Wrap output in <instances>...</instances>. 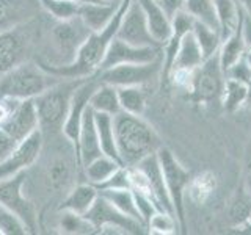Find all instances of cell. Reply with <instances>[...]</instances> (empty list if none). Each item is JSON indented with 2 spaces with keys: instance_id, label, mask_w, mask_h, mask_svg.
I'll return each mask as SVG.
<instances>
[{
  "instance_id": "50",
  "label": "cell",
  "mask_w": 251,
  "mask_h": 235,
  "mask_svg": "<svg viewBox=\"0 0 251 235\" xmlns=\"http://www.w3.org/2000/svg\"><path fill=\"white\" fill-rule=\"evenodd\" d=\"M245 188H247V193L251 196V174L247 177V182H245Z\"/></svg>"
},
{
  "instance_id": "6",
  "label": "cell",
  "mask_w": 251,
  "mask_h": 235,
  "mask_svg": "<svg viewBox=\"0 0 251 235\" xmlns=\"http://www.w3.org/2000/svg\"><path fill=\"white\" fill-rule=\"evenodd\" d=\"M163 57L151 63H132V65H120L96 72L99 82L120 86H145L162 75Z\"/></svg>"
},
{
  "instance_id": "35",
  "label": "cell",
  "mask_w": 251,
  "mask_h": 235,
  "mask_svg": "<svg viewBox=\"0 0 251 235\" xmlns=\"http://www.w3.org/2000/svg\"><path fill=\"white\" fill-rule=\"evenodd\" d=\"M39 5L53 21H68L75 18L80 6V3L73 0H39Z\"/></svg>"
},
{
  "instance_id": "18",
  "label": "cell",
  "mask_w": 251,
  "mask_h": 235,
  "mask_svg": "<svg viewBox=\"0 0 251 235\" xmlns=\"http://www.w3.org/2000/svg\"><path fill=\"white\" fill-rule=\"evenodd\" d=\"M135 166H138L148 177L151 194H152V198L157 204V207H159V210L170 212V213L175 215V209H173L170 193L167 190V185H165L160 163H159V159H157V152L146 157V159H143L138 164H135Z\"/></svg>"
},
{
  "instance_id": "17",
  "label": "cell",
  "mask_w": 251,
  "mask_h": 235,
  "mask_svg": "<svg viewBox=\"0 0 251 235\" xmlns=\"http://www.w3.org/2000/svg\"><path fill=\"white\" fill-rule=\"evenodd\" d=\"M39 10V0H0V31L36 19Z\"/></svg>"
},
{
  "instance_id": "9",
  "label": "cell",
  "mask_w": 251,
  "mask_h": 235,
  "mask_svg": "<svg viewBox=\"0 0 251 235\" xmlns=\"http://www.w3.org/2000/svg\"><path fill=\"white\" fill-rule=\"evenodd\" d=\"M99 83L100 82L96 74L83 78L80 85L75 88V91L73 94V99H71L66 119H65V124H63V129H61V135L66 138V141L71 146H73L74 152L77 147V138H78V132H80V125L83 121V115L86 112V108L90 107V99Z\"/></svg>"
},
{
  "instance_id": "38",
  "label": "cell",
  "mask_w": 251,
  "mask_h": 235,
  "mask_svg": "<svg viewBox=\"0 0 251 235\" xmlns=\"http://www.w3.org/2000/svg\"><path fill=\"white\" fill-rule=\"evenodd\" d=\"M0 234L2 235H25L31 234L22 219L0 204Z\"/></svg>"
},
{
  "instance_id": "20",
  "label": "cell",
  "mask_w": 251,
  "mask_h": 235,
  "mask_svg": "<svg viewBox=\"0 0 251 235\" xmlns=\"http://www.w3.org/2000/svg\"><path fill=\"white\" fill-rule=\"evenodd\" d=\"M121 3V2H120ZM116 2H86L78 6V18L91 31L104 30L118 11Z\"/></svg>"
},
{
  "instance_id": "23",
  "label": "cell",
  "mask_w": 251,
  "mask_h": 235,
  "mask_svg": "<svg viewBox=\"0 0 251 235\" xmlns=\"http://www.w3.org/2000/svg\"><path fill=\"white\" fill-rule=\"evenodd\" d=\"M217 190V176L212 171H202L190 179L185 196L195 206H204Z\"/></svg>"
},
{
  "instance_id": "37",
  "label": "cell",
  "mask_w": 251,
  "mask_h": 235,
  "mask_svg": "<svg viewBox=\"0 0 251 235\" xmlns=\"http://www.w3.org/2000/svg\"><path fill=\"white\" fill-rule=\"evenodd\" d=\"M60 229L65 234H94L96 232V227H94L85 216L73 213V212H69V210H61Z\"/></svg>"
},
{
  "instance_id": "26",
  "label": "cell",
  "mask_w": 251,
  "mask_h": 235,
  "mask_svg": "<svg viewBox=\"0 0 251 235\" xmlns=\"http://www.w3.org/2000/svg\"><path fill=\"white\" fill-rule=\"evenodd\" d=\"M121 166H123L121 162H118L105 154H100L96 159H93L88 164H85L83 172L90 184L99 187L112 177Z\"/></svg>"
},
{
  "instance_id": "3",
  "label": "cell",
  "mask_w": 251,
  "mask_h": 235,
  "mask_svg": "<svg viewBox=\"0 0 251 235\" xmlns=\"http://www.w3.org/2000/svg\"><path fill=\"white\" fill-rule=\"evenodd\" d=\"M63 78L46 70L38 61L25 60L0 77V97L35 99Z\"/></svg>"
},
{
  "instance_id": "15",
  "label": "cell",
  "mask_w": 251,
  "mask_h": 235,
  "mask_svg": "<svg viewBox=\"0 0 251 235\" xmlns=\"http://www.w3.org/2000/svg\"><path fill=\"white\" fill-rule=\"evenodd\" d=\"M2 129L18 144L25 138H28L31 133L39 130V119H38L35 100L33 99L21 100L11 118L2 125Z\"/></svg>"
},
{
  "instance_id": "44",
  "label": "cell",
  "mask_w": 251,
  "mask_h": 235,
  "mask_svg": "<svg viewBox=\"0 0 251 235\" xmlns=\"http://www.w3.org/2000/svg\"><path fill=\"white\" fill-rule=\"evenodd\" d=\"M159 2L163 6V10L167 11L171 16V18H173V16H175L177 11L184 10L185 0H159Z\"/></svg>"
},
{
  "instance_id": "30",
  "label": "cell",
  "mask_w": 251,
  "mask_h": 235,
  "mask_svg": "<svg viewBox=\"0 0 251 235\" xmlns=\"http://www.w3.org/2000/svg\"><path fill=\"white\" fill-rule=\"evenodd\" d=\"M192 33H193L195 39L198 41V44L201 47L204 60L212 57V55L218 52L220 44H222V33H220V30L207 25V24L195 21Z\"/></svg>"
},
{
  "instance_id": "42",
  "label": "cell",
  "mask_w": 251,
  "mask_h": 235,
  "mask_svg": "<svg viewBox=\"0 0 251 235\" xmlns=\"http://www.w3.org/2000/svg\"><path fill=\"white\" fill-rule=\"evenodd\" d=\"M19 102L21 100L13 97H0V127L11 118L16 107L19 105Z\"/></svg>"
},
{
  "instance_id": "40",
  "label": "cell",
  "mask_w": 251,
  "mask_h": 235,
  "mask_svg": "<svg viewBox=\"0 0 251 235\" xmlns=\"http://www.w3.org/2000/svg\"><path fill=\"white\" fill-rule=\"evenodd\" d=\"M195 72L196 69H173L170 72L168 82L173 83L177 90L188 91L192 94L193 83H195Z\"/></svg>"
},
{
  "instance_id": "41",
  "label": "cell",
  "mask_w": 251,
  "mask_h": 235,
  "mask_svg": "<svg viewBox=\"0 0 251 235\" xmlns=\"http://www.w3.org/2000/svg\"><path fill=\"white\" fill-rule=\"evenodd\" d=\"M225 75L227 78H234V80H239L242 83H248L250 77H251V66L248 65L245 57H243L237 63H234V65L225 72Z\"/></svg>"
},
{
  "instance_id": "31",
  "label": "cell",
  "mask_w": 251,
  "mask_h": 235,
  "mask_svg": "<svg viewBox=\"0 0 251 235\" xmlns=\"http://www.w3.org/2000/svg\"><path fill=\"white\" fill-rule=\"evenodd\" d=\"M121 112L129 115L143 116L146 110V96L143 86H120L118 88Z\"/></svg>"
},
{
  "instance_id": "45",
  "label": "cell",
  "mask_w": 251,
  "mask_h": 235,
  "mask_svg": "<svg viewBox=\"0 0 251 235\" xmlns=\"http://www.w3.org/2000/svg\"><path fill=\"white\" fill-rule=\"evenodd\" d=\"M240 30H242V35H243V39H245L247 46H251V18H248L247 14L242 16Z\"/></svg>"
},
{
  "instance_id": "25",
  "label": "cell",
  "mask_w": 251,
  "mask_h": 235,
  "mask_svg": "<svg viewBox=\"0 0 251 235\" xmlns=\"http://www.w3.org/2000/svg\"><path fill=\"white\" fill-rule=\"evenodd\" d=\"M242 22V21H240ZM247 43L243 39L242 35V30L240 25L239 28L231 33L229 36H226L222 44H220V49H218V58H220V65H222L223 72H226L234 63H237L239 60H242L245 57V52H247Z\"/></svg>"
},
{
  "instance_id": "22",
  "label": "cell",
  "mask_w": 251,
  "mask_h": 235,
  "mask_svg": "<svg viewBox=\"0 0 251 235\" xmlns=\"http://www.w3.org/2000/svg\"><path fill=\"white\" fill-rule=\"evenodd\" d=\"M99 194L102 198H105L116 210H120L126 216L145 224L137 207L135 194H133L130 188H102V190H99Z\"/></svg>"
},
{
  "instance_id": "16",
  "label": "cell",
  "mask_w": 251,
  "mask_h": 235,
  "mask_svg": "<svg viewBox=\"0 0 251 235\" xmlns=\"http://www.w3.org/2000/svg\"><path fill=\"white\" fill-rule=\"evenodd\" d=\"M102 154L99 137L96 130V119H94V110L91 107L86 108L83 115V121L80 125L75 147V157L78 162V166L83 169L85 164H88L93 159H96Z\"/></svg>"
},
{
  "instance_id": "10",
  "label": "cell",
  "mask_w": 251,
  "mask_h": 235,
  "mask_svg": "<svg viewBox=\"0 0 251 235\" xmlns=\"http://www.w3.org/2000/svg\"><path fill=\"white\" fill-rule=\"evenodd\" d=\"M225 72L220 65L218 52L206 58L195 72L192 96L200 102L220 100L225 85Z\"/></svg>"
},
{
  "instance_id": "4",
  "label": "cell",
  "mask_w": 251,
  "mask_h": 235,
  "mask_svg": "<svg viewBox=\"0 0 251 235\" xmlns=\"http://www.w3.org/2000/svg\"><path fill=\"white\" fill-rule=\"evenodd\" d=\"M82 80L83 78H63L61 82L50 86L49 90H46L33 99L39 119V130H41L43 137L61 132L71 99Z\"/></svg>"
},
{
  "instance_id": "5",
  "label": "cell",
  "mask_w": 251,
  "mask_h": 235,
  "mask_svg": "<svg viewBox=\"0 0 251 235\" xmlns=\"http://www.w3.org/2000/svg\"><path fill=\"white\" fill-rule=\"evenodd\" d=\"M157 159L160 163V169L163 174L165 185L170 193V198L175 209V216L179 223V227L185 231V191L187 185L192 179V172L188 171L182 163L179 162L176 154L171 149L162 146L157 151Z\"/></svg>"
},
{
  "instance_id": "19",
  "label": "cell",
  "mask_w": 251,
  "mask_h": 235,
  "mask_svg": "<svg viewBox=\"0 0 251 235\" xmlns=\"http://www.w3.org/2000/svg\"><path fill=\"white\" fill-rule=\"evenodd\" d=\"M146 16L149 33L160 47L168 41L173 31V18L163 10L159 0H138Z\"/></svg>"
},
{
  "instance_id": "43",
  "label": "cell",
  "mask_w": 251,
  "mask_h": 235,
  "mask_svg": "<svg viewBox=\"0 0 251 235\" xmlns=\"http://www.w3.org/2000/svg\"><path fill=\"white\" fill-rule=\"evenodd\" d=\"M16 146H18V143L0 127V162L6 159V157L16 149Z\"/></svg>"
},
{
  "instance_id": "33",
  "label": "cell",
  "mask_w": 251,
  "mask_h": 235,
  "mask_svg": "<svg viewBox=\"0 0 251 235\" xmlns=\"http://www.w3.org/2000/svg\"><path fill=\"white\" fill-rule=\"evenodd\" d=\"M223 104V108L226 112L234 113L240 110L242 107H245L247 102V83H242L234 78H225L223 85V93L220 97Z\"/></svg>"
},
{
  "instance_id": "47",
  "label": "cell",
  "mask_w": 251,
  "mask_h": 235,
  "mask_svg": "<svg viewBox=\"0 0 251 235\" xmlns=\"http://www.w3.org/2000/svg\"><path fill=\"white\" fill-rule=\"evenodd\" d=\"M243 11H245V14L248 16V18H251V0H239Z\"/></svg>"
},
{
  "instance_id": "27",
  "label": "cell",
  "mask_w": 251,
  "mask_h": 235,
  "mask_svg": "<svg viewBox=\"0 0 251 235\" xmlns=\"http://www.w3.org/2000/svg\"><path fill=\"white\" fill-rule=\"evenodd\" d=\"M215 10L218 14L220 22V33H222V41L234 33L239 28L242 21V13L239 6V0H214Z\"/></svg>"
},
{
  "instance_id": "46",
  "label": "cell",
  "mask_w": 251,
  "mask_h": 235,
  "mask_svg": "<svg viewBox=\"0 0 251 235\" xmlns=\"http://www.w3.org/2000/svg\"><path fill=\"white\" fill-rule=\"evenodd\" d=\"M235 231H239V232H251V215L240 226L235 227Z\"/></svg>"
},
{
  "instance_id": "2",
  "label": "cell",
  "mask_w": 251,
  "mask_h": 235,
  "mask_svg": "<svg viewBox=\"0 0 251 235\" xmlns=\"http://www.w3.org/2000/svg\"><path fill=\"white\" fill-rule=\"evenodd\" d=\"M91 30L75 16L68 21H53L44 39L43 57L36 61L47 66H68L74 63L78 50L90 36Z\"/></svg>"
},
{
  "instance_id": "48",
  "label": "cell",
  "mask_w": 251,
  "mask_h": 235,
  "mask_svg": "<svg viewBox=\"0 0 251 235\" xmlns=\"http://www.w3.org/2000/svg\"><path fill=\"white\" fill-rule=\"evenodd\" d=\"M245 107L247 108H251V77L247 83V102H245Z\"/></svg>"
},
{
  "instance_id": "39",
  "label": "cell",
  "mask_w": 251,
  "mask_h": 235,
  "mask_svg": "<svg viewBox=\"0 0 251 235\" xmlns=\"http://www.w3.org/2000/svg\"><path fill=\"white\" fill-rule=\"evenodd\" d=\"M231 219L234 223V229L240 226L245 219L251 215V196L247 193L245 196H240L239 199H235L229 210Z\"/></svg>"
},
{
  "instance_id": "32",
  "label": "cell",
  "mask_w": 251,
  "mask_h": 235,
  "mask_svg": "<svg viewBox=\"0 0 251 235\" xmlns=\"http://www.w3.org/2000/svg\"><path fill=\"white\" fill-rule=\"evenodd\" d=\"M71 176H73V168H71L69 162L65 159H53L46 171L47 185L55 193L68 190L71 184Z\"/></svg>"
},
{
  "instance_id": "36",
  "label": "cell",
  "mask_w": 251,
  "mask_h": 235,
  "mask_svg": "<svg viewBox=\"0 0 251 235\" xmlns=\"http://www.w3.org/2000/svg\"><path fill=\"white\" fill-rule=\"evenodd\" d=\"M146 229L149 234H154V235H171V234H176L180 227H179L176 216L173 213L163 212V210H157L155 213L148 219Z\"/></svg>"
},
{
  "instance_id": "21",
  "label": "cell",
  "mask_w": 251,
  "mask_h": 235,
  "mask_svg": "<svg viewBox=\"0 0 251 235\" xmlns=\"http://www.w3.org/2000/svg\"><path fill=\"white\" fill-rule=\"evenodd\" d=\"M99 198V190L93 184H78L66 193L60 210H69L73 213L85 216Z\"/></svg>"
},
{
  "instance_id": "8",
  "label": "cell",
  "mask_w": 251,
  "mask_h": 235,
  "mask_svg": "<svg viewBox=\"0 0 251 235\" xmlns=\"http://www.w3.org/2000/svg\"><path fill=\"white\" fill-rule=\"evenodd\" d=\"M30 22L0 31V77L22 61L28 60L33 43V36L28 28Z\"/></svg>"
},
{
  "instance_id": "14",
  "label": "cell",
  "mask_w": 251,
  "mask_h": 235,
  "mask_svg": "<svg viewBox=\"0 0 251 235\" xmlns=\"http://www.w3.org/2000/svg\"><path fill=\"white\" fill-rule=\"evenodd\" d=\"M116 36L123 41L133 44V46H143V47H160L155 43L152 35L149 33L146 16L138 0H132L127 6L123 21L120 24Z\"/></svg>"
},
{
  "instance_id": "49",
  "label": "cell",
  "mask_w": 251,
  "mask_h": 235,
  "mask_svg": "<svg viewBox=\"0 0 251 235\" xmlns=\"http://www.w3.org/2000/svg\"><path fill=\"white\" fill-rule=\"evenodd\" d=\"M245 60L248 61V65L251 66V46L247 47V52H245Z\"/></svg>"
},
{
  "instance_id": "13",
  "label": "cell",
  "mask_w": 251,
  "mask_h": 235,
  "mask_svg": "<svg viewBox=\"0 0 251 235\" xmlns=\"http://www.w3.org/2000/svg\"><path fill=\"white\" fill-rule=\"evenodd\" d=\"M85 218L96 227V232L102 229V227H118L124 234H141L143 229H146L145 224H141L140 221H135V219L121 213L120 210H116L100 194L96 199V202L93 204L88 213L85 215Z\"/></svg>"
},
{
  "instance_id": "12",
  "label": "cell",
  "mask_w": 251,
  "mask_h": 235,
  "mask_svg": "<svg viewBox=\"0 0 251 235\" xmlns=\"http://www.w3.org/2000/svg\"><path fill=\"white\" fill-rule=\"evenodd\" d=\"M43 144L44 137L41 130H36L28 138L21 141L14 151L0 162V180L27 171V168H30L38 160L39 154L43 151Z\"/></svg>"
},
{
  "instance_id": "24",
  "label": "cell",
  "mask_w": 251,
  "mask_h": 235,
  "mask_svg": "<svg viewBox=\"0 0 251 235\" xmlns=\"http://www.w3.org/2000/svg\"><path fill=\"white\" fill-rule=\"evenodd\" d=\"M204 61V55L201 52V47L198 41L195 39L192 31L182 38V41L179 44L177 53L173 61V69H198ZM170 77V75H168Z\"/></svg>"
},
{
  "instance_id": "11",
  "label": "cell",
  "mask_w": 251,
  "mask_h": 235,
  "mask_svg": "<svg viewBox=\"0 0 251 235\" xmlns=\"http://www.w3.org/2000/svg\"><path fill=\"white\" fill-rule=\"evenodd\" d=\"M163 57L162 47H143V46H133L123 41L120 38H115L110 43L108 49L100 61V66L98 69L104 70L113 66L120 65H132V63H151L157 58Z\"/></svg>"
},
{
  "instance_id": "29",
  "label": "cell",
  "mask_w": 251,
  "mask_h": 235,
  "mask_svg": "<svg viewBox=\"0 0 251 235\" xmlns=\"http://www.w3.org/2000/svg\"><path fill=\"white\" fill-rule=\"evenodd\" d=\"M90 107L94 110V112H99V113H107L112 116L118 115L121 112L120 97H118V88L113 85L100 82L90 99Z\"/></svg>"
},
{
  "instance_id": "34",
  "label": "cell",
  "mask_w": 251,
  "mask_h": 235,
  "mask_svg": "<svg viewBox=\"0 0 251 235\" xmlns=\"http://www.w3.org/2000/svg\"><path fill=\"white\" fill-rule=\"evenodd\" d=\"M184 10L190 14L195 21L207 24V25L220 30L218 14L215 10L214 0H185Z\"/></svg>"
},
{
  "instance_id": "28",
  "label": "cell",
  "mask_w": 251,
  "mask_h": 235,
  "mask_svg": "<svg viewBox=\"0 0 251 235\" xmlns=\"http://www.w3.org/2000/svg\"><path fill=\"white\" fill-rule=\"evenodd\" d=\"M94 119H96V130H98L102 154H105L108 157H112V159L121 162L120 154H118V147H116L113 116L107 115V113L94 112Z\"/></svg>"
},
{
  "instance_id": "51",
  "label": "cell",
  "mask_w": 251,
  "mask_h": 235,
  "mask_svg": "<svg viewBox=\"0 0 251 235\" xmlns=\"http://www.w3.org/2000/svg\"><path fill=\"white\" fill-rule=\"evenodd\" d=\"M99 2H116V3H120L121 0H99Z\"/></svg>"
},
{
  "instance_id": "7",
  "label": "cell",
  "mask_w": 251,
  "mask_h": 235,
  "mask_svg": "<svg viewBox=\"0 0 251 235\" xmlns=\"http://www.w3.org/2000/svg\"><path fill=\"white\" fill-rule=\"evenodd\" d=\"M25 180V171H22L13 177L0 180V204L14 212L27 224L30 232H35L38 229V213L35 204L27 198L25 191H24Z\"/></svg>"
},
{
  "instance_id": "1",
  "label": "cell",
  "mask_w": 251,
  "mask_h": 235,
  "mask_svg": "<svg viewBox=\"0 0 251 235\" xmlns=\"http://www.w3.org/2000/svg\"><path fill=\"white\" fill-rule=\"evenodd\" d=\"M116 147L124 166H135L162 147L160 137L143 116L120 112L113 116Z\"/></svg>"
}]
</instances>
